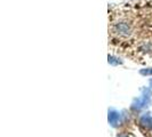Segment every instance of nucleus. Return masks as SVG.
I'll return each instance as SVG.
<instances>
[{
	"mask_svg": "<svg viewBox=\"0 0 152 137\" xmlns=\"http://www.w3.org/2000/svg\"><path fill=\"white\" fill-rule=\"evenodd\" d=\"M119 118H120V115H119V113H118L117 111H114V110L109 111V122H110L112 126L118 125V122H119Z\"/></svg>",
	"mask_w": 152,
	"mask_h": 137,
	"instance_id": "2",
	"label": "nucleus"
},
{
	"mask_svg": "<svg viewBox=\"0 0 152 137\" xmlns=\"http://www.w3.org/2000/svg\"><path fill=\"white\" fill-rule=\"evenodd\" d=\"M150 85H151V87H152V80H151V81H150Z\"/></svg>",
	"mask_w": 152,
	"mask_h": 137,
	"instance_id": "5",
	"label": "nucleus"
},
{
	"mask_svg": "<svg viewBox=\"0 0 152 137\" xmlns=\"http://www.w3.org/2000/svg\"><path fill=\"white\" fill-rule=\"evenodd\" d=\"M141 74H143V76H150V74H152V68L141 70Z\"/></svg>",
	"mask_w": 152,
	"mask_h": 137,
	"instance_id": "3",
	"label": "nucleus"
},
{
	"mask_svg": "<svg viewBox=\"0 0 152 137\" xmlns=\"http://www.w3.org/2000/svg\"><path fill=\"white\" fill-rule=\"evenodd\" d=\"M114 31L118 34L124 36V37H128V36H130V33H132V29H130V26L127 23H119V24H117L114 26Z\"/></svg>",
	"mask_w": 152,
	"mask_h": 137,
	"instance_id": "1",
	"label": "nucleus"
},
{
	"mask_svg": "<svg viewBox=\"0 0 152 137\" xmlns=\"http://www.w3.org/2000/svg\"><path fill=\"white\" fill-rule=\"evenodd\" d=\"M118 137H127L126 135H120V136H118Z\"/></svg>",
	"mask_w": 152,
	"mask_h": 137,
	"instance_id": "4",
	"label": "nucleus"
}]
</instances>
